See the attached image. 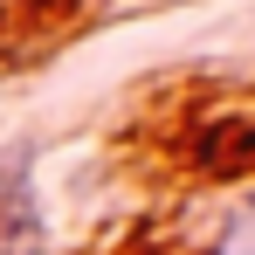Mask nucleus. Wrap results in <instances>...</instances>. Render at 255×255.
Segmentation results:
<instances>
[{
	"label": "nucleus",
	"mask_w": 255,
	"mask_h": 255,
	"mask_svg": "<svg viewBox=\"0 0 255 255\" xmlns=\"http://www.w3.org/2000/svg\"><path fill=\"white\" fill-rule=\"evenodd\" d=\"M200 166L207 172H249L255 166V118H221V125L200 131Z\"/></svg>",
	"instance_id": "obj_1"
},
{
	"label": "nucleus",
	"mask_w": 255,
	"mask_h": 255,
	"mask_svg": "<svg viewBox=\"0 0 255 255\" xmlns=\"http://www.w3.org/2000/svg\"><path fill=\"white\" fill-rule=\"evenodd\" d=\"M214 255H255V200L228 221V235H221V249H214Z\"/></svg>",
	"instance_id": "obj_2"
}]
</instances>
